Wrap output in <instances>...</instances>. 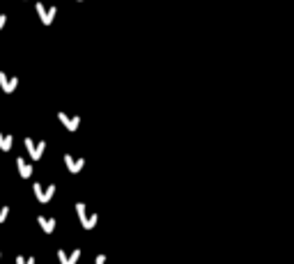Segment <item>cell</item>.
<instances>
[{
    "instance_id": "2",
    "label": "cell",
    "mask_w": 294,
    "mask_h": 264,
    "mask_svg": "<svg viewBox=\"0 0 294 264\" xmlns=\"http://www.w3.org/2000/svg\"><path fill=\"white\" fill-rule=\"evenodd\" d=\"M0 88H2V92L12 94V92L18 88V78L16 76H7L5 71H0Z\"/></svg>"
},
{
    "instance_id": "8",
    "label": "cell",
    "mask_w": 294,
    "mask_h": 264,
    "mask_svg": "<svg viewBox=\"0 0 294 264\" xmlns=\"http://www.w3.org/2000/svg\"><path fill=\"white\" fill-rule=\"evenodd\" d=\"M78 214H81V220H83V225H85V228H92V225H95V216H87L83 204H78Z\"/></svg>"
},
{
    "instance_id": "4",
    "label": "cell",
    "mask_w": 294,
    "mask_h": 264,
    "mask_svg": "<svg viewBox=\"0 0 294 264\" xmlns=\"http://www.w3.org/2000/svg\"><path fill=\"white\" fill-rule=\"evenodd\" d=\"M55 12H58L55 7H49V9H46V7L42 5V2H37V14L42 16V21L46 23V26H49V23L53 21V16H55Z\"/></svg>"
},
{
    "instance_id": "1",
    "label": "cell",
    "mask_w": 294,
    "mask_h": 264,
    "mask_svg": "<svg viewBox=\"0 0 294 264\" xmlns=\"http://www.w3.org/2000/svg\"><path fill=\"white\" fill-rule=\"evenodd\" d=\"M35 198L39 200V202H51V198H53V193H55V186L53 184H49V186H42V184H35Z\"/></svg>"
},
{
    "instance_id": "13",
    "label": "cell",
    "mask_w": 294,
    "mask_h": 264,
    "mask_svg": "<svg viewBox=\"0 0 294 264\" xmlns=\"http://www.w3.org/2000/svg\"><path fill=\"white\" fill-rule=\"evenodd\" d=\"M7 216H9V207H0V223H5Z\"/></svg>"
},
{
    "instance_id": "9",
    "label": "cell",
    "mask_w": 294,
    "mask_h": 264,
    "mask_svg": "<svg viewBox=\"0 0 294 264\" xmlns=\"http://www.w3.org/2000/svg\"><path fill=\"white\" fill-rule=\"evenodd\" d=\"M65 163H67V168H69L71 172H78V170L83 168V161H76V158H71L69 154H65Z\"/></svg>"
},
{
    "instance_id": "14",
    "label": "cell",
    "mask_w": 294,
    "mask_h": 264,
    "mask_svg": "<svg viewBox=\"0 0 294 264\" xmlns=\"http://www.w3.org/2000/svg\"><path fill=\"white\" fill-rule=\"evenodd\" d=\"M5 23H7V16H5V14H0V30L5 28Z\"/></svg>"
},
{
    "instance_id": "12",
    "label": "cell",
    "mask_w": 294,
    "mask_h": 264,
    "mask_svg": "<svg viewBox=\"0 0 294 264\" xmlns=\"http://www.w3.org/2000/svg\"><path fill=\"white\" fill-rule=\"evenodd\" d=\"M16 264H35V257H30V255H18L16 257Z\"/></svg>"
},
{
    "instance_id": "7",
    "label": "cell",
    "mask_w": 294,
    "mask_h": 264,
    "mask_svg": "<svg viewBox=\"0 0 294 264\" xmlns=\"http://www.w3.org/2000/svg\"><path fill=\"white\" fill-rule=\"evenodd\" d=\"M12 145H14V138H12L9 133H2V131H0V150H2V152H9V150H12Z\"/></svg>"
},
{
    "instance_id": "6",
    "label": "cell",
    "mask_w": 294,
    "mask_h": 264,
    "mask_svg": "<svg viewBox=\"0 0 294 264\" xmlns=\"http://www.w3.org/2000/svg\"><path fill=\"white\" fill-rule=\"evenodd\" d=\"M39 220V228L46 232V234H51L53 230H55V218H46V216H37Z\"/></svg>"
},
{
    "instance_id": "5",
    "label": "cell",
    "mask_w": 294,
    "mask_h": 264,
    "mask_svg": "<svg viewBox=\"0 0 294 264\" xmlns=\"http://www.w3.org/2000/svg\"><path fill=\"white\" fill-rule=\"evenodd\" d=\"M16 168H18V175L23 177V179H28V177L33 175V166L28 163L26 158H16Z\"/></svg>"
},
{
    "instance_id": "10",
    "label": "cell",
    "mask_w": 294,
    "mask_h": 264,
    "mask_svg": "<svg viewBox=\"0 0 294 264\" xmlns=\"http://www.w3.org/2000/svg\"><path fill=\"white\" fill-rule=\"evenodd\" d=\"M58 255H60V262L62 264H76V260H78V255H81V253H78V250H74L71 255H65V250H60Z\"/></svg>"
},
{
    "instance_id": "3",
    "label": "cell",
    "mask_w": 294,
    "mask_h": 264,
    "mask_svg": "<svg viewBox=\"0 0 294 264\" xmlns=\"http://www.w3.org/2000/svg\"><path fill=\"white\" fill-rule=\"evenodd\" d=\"M26 150L30 152V156L37 161V158H42L44 150H46V142H35L33 138H26Z\"/></svg>"
},
{
    "instance_id": "11",
    "label": "cell",
    "mask_w": 294,
    "mask_h": 264,
    "mask_svg": "<svg viewBox=\"0 0 294 264\" xmlns=\"http://www.w3.org/2000/svg\"><path fill=\"white\" fill-rule=\"evenodd\" d=\"M60 120H62V122H65V126H67V129H71V131L76 129V124H78V120H76V117H67V115H65V113H60Z\"/></svg>"
}]
</instances>
